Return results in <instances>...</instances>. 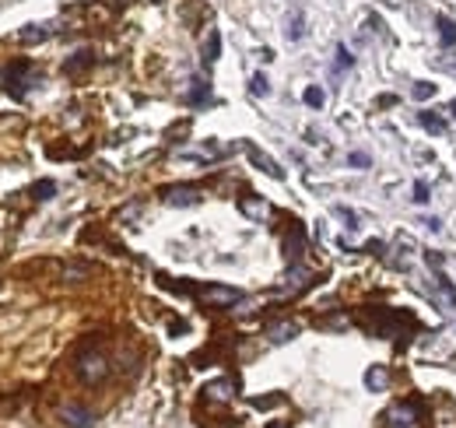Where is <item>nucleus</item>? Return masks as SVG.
I'll use <instances>...</instances> for the list:
<instances>
[{
	"instance_id": "6",
	"label": "nucleus",
	"mask_w": 456,
	"mask_h": 428,
	"mask_svg": "<svg viewBox=\"0 0 456 428\" xmlns=\"http://www.w3.org/2000/svg\"><path fill=\"white\" fill-rule=\"evenodd\" d=\"M60 418L67 421V428H91L95 425V414H91L88 407H81V404H67L64 411H60Z\"/></svg>"
},
{
	"instance_id": "18",
	"label": "nucleus",
	"mask_w": 456,
	"mask_h": 428,
	"mask_svg": "<svg viewBox=\"0 0 456 428\" xmlns=\"http://www.w3.org/2000/svg\"><path fill=\"white\" fill-rule=\"evenodd\" d=\"M250 95H253V99H267V95H270L267 74H253V78H250Z\"/></svg>"
},
{
	"instance_id": "27",
	"label": "nucleus",
	"mask_w": 456,
	"mask_h": 428,
	"mask_svg": "<svg viewBox=\"0 0 456 428\" xmlns=\"http://www.w3.org/2000/svg\"><path fill=\"white\" fill-rule=\"evenodd\" d=\"M53 193H56V182H49V179L36 182V197H39V200H49Z\"/></svg>"
},
{
	"instance_id": "28",
	"label": "nucleus",
	"mask_w": 456,
	"mask_h": 428,
	"mask_svg": "<svg viewBox=\"0 0 456 428\" xmlns=\"http://www.w3.org/2000/svg\"><path fill=\"white\" fill-rule=\"evenodd\" d=\"M432 197H429V182H424V179H418L414 182V204H429Z\"/></svg>"
},
{
	"instance_id": "14",
	"label": "nucleus",
	"mask_w": 456,
	"mask_h": 428,
	"mask_svg": "<svg viewBox=\"0 0 456 428\" xmlns=\"http://www.w3.org/2000/svg\"><path fill=\"white\" fill-rule=\"evenodd\" d=\"M218 53H221V32H211L204 43V67H215Z\"/></svg>"
},
{
	"instance_id": "20",
	"label": "nucleus",
	"mask_w": 456,
	"mask_h": 428,
	"mask_svg": "<svg viewBox=\"0 0 456 428\" xmlns=\"http://www.w3.org/2000/svg\"><path fill=\"white\" fill-rule=\"evenodd\" d=\"M302 99H306L309 109H323V102H326V95H323V88H320V84H309L306 91H302Z\"/></svg>"
},
{
	"instance_id": "25",
	"label": "nucleus",
	"mask_w": 456,
	"mask_h": 428,
	"mask_svg": "<svg viewBox=\"0 0 456 428\" xmlns=\"http://www.w3.org/2000/svg\"><path fill=\"white\" fill-rule=\"evenodd\" d=\"M333 214H337V218H344V222H348V228H358V225H361V218H358V214H355L351 207H333Z\"/></svg>"
},
{
	"instance_id": "12",
	"label": "nucleus",
	"mask_w": 456,
	"mask_h": 428,
	"mask_svg": "<svg viewBox=\"0 0 456 428\" xmlns=\"http://www.w3.org/2000/svg\"><path fill=\"white\" fill-rule=\"evenodd\" d=\"M204 393L211 396V401H232L235 386H232V379H215V383H207V386H204Z\"/></svg>"
},
{
	"instance_id": "24",
	"label": "nucleus",
	"mask_w": 456,
	"mask_h": 428,
	"mask_svg": "<svg viewBox=\"0 0 456 428\" xmlns=\"http://www.w3.org/2000/svg\"><path fill=\"white\" fill-rule=\"evenodd\" d=\"M435 281H439V292L446 295V302H449V305H453V309H456V292H453V285H449V278H446V274L439 270V274H435Z\"/></svg>"
},
{
	"instance_id": "9",
	"label": "nucleus",
	"mask_w": 456,
	"mask_h": 428,
	"mask_svg": "<svg viewBox=\"0 0 456 428\" xmlns=\"http://www.w3.org/2000/svg\"><path fill=\"white\" fill-rule=\"evenodd\" d=\"M239 207H242V214H246V218H253V222H263L267 214H270V207H267V200H260V197H242L239 200Z\"/></svg>"
},
{
	"instance_id": "26",
	"label": "nucleus",
	"mask_w": 456,
	"mask_h": 428,
	"mask_svg": "<svg viewBox=\"0 0 456 428\" xmlns=\"http://www.w3.org/2000/svg\"><path fill=\"white\" fill-rule=\"evenodd\" d=\"M348 162H351V169H369V165H372V158L365 155V151H351Z\"/></svg>"
},
{
	"instance_id": "7",
	"label": "nucleus",
	"mask_w": 456,
	"mask_h": 428,
	"mask_svg": "<svg viewBox=\"0 0 456 428\" xmlns=\"http://www.w3.org/2000/svg\"><path fill=\"white\" fill-rule=\"evenodd\" d=\"M298 323H291V320H285V323H274L270 330H267V341L270 344H288L291 337H298Z\"/></svg>"
},
{
	"instance_id": "8",
	"label": "nucleus",
	"mask_w": 456,
	"mask_h": 428,
	"mask_svg": "<svg viewBox=\"0 0 456 428\" xmlns=\"http://www.w3.org/2000/svg\"><path fill=\"white\" fill-rule=\"evenodd\" d=\"M53 36V25L49 21H43V25H25L21 32H18V39L25 43V46H32V43H46Z\"/></svg>"
},
{
	"instance_id": "15",
	"label": "nucleus",
	"mask_w": 456,
	"mask_h": 428,
	"mask_svg": "<svg viewBox=\"0 0 456 428\" xmlns=\"http://www.w3.org/2000/svg\"><path fill=\"white\" fill-rule=\"evenodd\" d=\"M386 421H389V428H414V418H411V411L400 404V407H393L389 414H386Z\"/></svg>"
},
{
	"instance_id": "32",
	"label": "nucleus",
	"mask_w": 456,
	"mask_h": 428,
	"mask_svg": "<svg viewBox=\"0 0 456 428\" xmlns=\"http://www.w3.org/2000/svg\"><path fill=\"white\" fill-rule=\"evenodd\" d=\"M453 116H456V102H453Z\"/></svg>"
},
{
	"instance_id": "29",
	"label": "nucleus",
	"mask_w": 456,
	"mask_h": 428,
	"mask_svg": "<svg viewBox=\"0 0 456 428\" xmlns=\"http://www.w3.org/2000/svg\"><path fill=\"white\" fill-rule=\"evenodd\" d=\"M424 263H429V270H442V263H446V257L442 253H435V250H429V253H424Z\"/></svg>"
},
{
	"instance_id": "31",
	"label": "nucleus",
	"mask_w": 456,
	"mask_h": 428,
	"mask_svg": "<svg viewBox=\"0 0 456 428\" xmlns=\"http://www.w3.org/2000/svg\"><path fill=\"white\" fill-rule=\"evenodd\" d=\"M424 225H429V232H442V222H439V218H429Z\"/></svg>"
},
{
	"instance_id": "3",
	"label": "nucleus",
	"mask_w": 456,
	"mask_h": 428,
	"mask_svg": "<svg viewBox=\"0 0 456 428\" xmlns=\"http://www.w3.org/2000/svg\"><path fill=\"white\" fill-rule=\"evenodd\" d=\"M197 200H200L197 187H165L162 190V204H169V207H193Z\"/></svg>"
},
{
	"instance_id": "19",
	"label": "nucleus",
	"mask_w": 456,
	"mask_h": 428,
	"mask_svg": "<svg viewBox=\"0 0 456 428\" xmlns=\"http://www.w3.org/2000/svg\"><path fill=\"white\" fill-rule=\"evenodd\" d=\"M435 84L432 81H414V88H411V99H418V102H429L432 95H435Z\"/></svg>"
},
{
	"instance_id": "10",
	"label": "nucleus",
	"mask_w": 456,
	"mask_h": 428,
	"mask_svg": "<svg viewBox=\"0 0 456 428\" xmlns=\"http://www.w3.org/2000/svg\"><path fill=\"white\" fill-rule=\"evenodd\" d=\"M285 25H288V28H285L288 43H302V39H306V18H302V11H291Z\"/></svg>"
},
{
	"instance_id": "1",
	"label": "nucleus",
	"mask_w": 456,
	"mask_h": 428,
	"mask_svg": "<svg viewBox=\"0 0 456 428\" xmlns=\"http://www.w3.org/2000/svg\"><path fill=\"white\" fill-rule=\"evenodd\" d=\"M74 369H77V376L84 379V383H102L106 376H109V361L102 358V355H81L77 358V365H74Z\"/></svg>"
},
{
	"instance_id": "33",
	"label": "nucleus",
	"mask_w": 456,
	"mask_h": 428,
	"mask_svg": "<svg viewBox=\"0 0 456 428\" xmlns=\"http://www.w3.org/2000/svg\"><path fill=\"white\" fill-rule=\"evenodd\" d=\"M270 428H281V425H270Z\"/></svg>"
},
{
	"instance_id": "5",
	"label": "nucleus",
	"mask_w": 456,
	"mask_h": 428,
	"mask_svg": "<svg viewBox=\"0 0 456 428\" xmlns=\"http://www.w3.org/2000/svg\"><path fill=\"white\" fill-rule=\"evenodd\" d=\"M200 298L211 305H235L242 295L235 288H225V285H207V288H200Z\"/></svg>"
},
{
	"instance_id": "30",
	"label": "nucleus",
	"mask_w": 456,
	"mask_h": 428,
	"mask_svg": "<svg viewBox=\"0 0 456 428\" xmlns=\"http://www.w3.org/2000/svg\"><path fill=\"white\" fill-rule=\"evenodd\" d=\"M256 56H260V60H263V64H270V60H274V49H267V46H263V49H260V53H256Z\"/></svg>"
},
{
	"instance_id": "16",
	"label": "nucleus",
	"mask_w": 456,
	"mask_h": 428,
	"mask_svg": "<svg viewBox=\"0 0 456 428\" xmlns=\"http://www.w3.org/2000/svg\"><path fill=\"white\" fill-rule=\"evenodd\" d=\"M91 60H95V56H91L88 49H81V53H74L67 64H64V71H67V74H81L84 67H91Z\"/></svg>"
},
{
	"instance_id": "21",
	"label": "nucleus",
	"mask_w": 456,
	"mask_h": 428,
	"mask_svg": "<svg viewBox=\"0 0 456 428\" xmlns=\"http://www.w3.org/2000/svg\"><path fill=\"white\" fill-rule=\"evenodd\" d=\"M91 274V267L88 263H71V267H64V281H71V285H77V281H84Z\"/></svg>"
},
{
	"instance_id": "22",
	"label": "nucleus",
	"mask_w": 456,
	"mask_h": 428,
	"mask_svg": "<svg viewBox=\"0 0 456 428\" xmlns=\"http://www.w3.org/2000/svg\"><path fill=\"white\" fill-rule=\"evenodd\" d=\"M190 106H204V102H211V88L204 84V81H193V88H190Z\"/></svg>"
},
{
	"instance_id": "2",
	"label": "nucleus",
	"mask_w": 456,
	"mask_h": 428,
	"mask_svg": "<svg viewBox=\"0 0 456 428\" xmlns=\"http://www.w3.org/2000/svg\"><path fill=\"white\" fill-rule=\"evenodd\" d=\"M25 74H32V67L28 64H14L4 71V81H8V91L14 99H25V84H43V78H25Z\"/></svg>"
},
{
	"instance_id": "4",
	"label": "nucleus",
	"mask_w": 456,
	"mask_h": 428,
	"mask_svg": "<svg viewBox=\"0 0 456 428\" xmlns=\"http://www.w3.org/2000/svg\"><path fill=\"white\" fill-rule=\"evenodd\" d=\"M242 147H246V155H250V162L260 169V172H267V176H274V179H285V169L274 162L270 155H263V151L256 147V144H250V141H242Z\"/></svg>"
},
{
	"instance_id": "13",
	"label": "nucleus",
	"mask_w": 456,
	"mask_h": 428,
	"mask_svg": "<svg viewBox=\"0 0 456 428\" xmlns=\"http://www.w3.org/2000/svg\"><path fill=\"white\" fill-rule=\"evenodd\" d=\"M435 28H439V39H442V46H446V49H453V46H456V25H453V18L439 14V18H435Z\"/></svg>"
},
{
	"instance_id": "23",
	"label": "nucleus",
	"mask_w": 456,
	"mask_h": 428,
	"mask_svg": "<svg viewBox=\"0 0 456 428\" xmlns=\"http://www.w3.org/2000/svg\"><path fill=\"white\" fill-rule=\"evenodd\" d=\"M333 67H337V71H351L355 67V56H351V49L344 43L337 46V60H333Z\"/></svg>"
},
{
	"instance_id": "17",
	"label": "nucleus",
	"mask_w": 456,
	"mask_h": 428,
	"mask_svg": "<svg viewBox=\"0 0 456 428\" xmlns=\"http://www.w3.org/2000/svg\"><path fill=\"white\" fill-rule=\"evenodd\" d=\"M418 119H421V127L429 130V134H435V137H442L449 127H446V119H439V116H432V112H418Z\"/></svg>"
},
{
	"instance_id": "11",
	"label": "nucleus",
	"mask_w": 456,
	"mask_h": 428,
	"mask_svg": "<svg viewBox=\"0 0 456 428\" xmlns=\"http://www.w3.org/2000/svg\"><path fill=\"white\" fill-rule=\"evenodd\" d=\"M365 386H369L372 393H383V390L389 386V372L383 369V365H372V369L365 372Z\"/></svg>"
}]
</instances>
